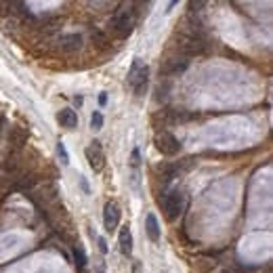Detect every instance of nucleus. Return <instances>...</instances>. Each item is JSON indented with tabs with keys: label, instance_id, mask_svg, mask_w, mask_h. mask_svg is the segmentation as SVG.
I'll use <instances>...</instances> for the list:
<instances>
[{
	"label": "nucleus",
	"instance_id": "nucleus-8",
	"mask_svg": "<svg viewBox=\"0 0 273 273\" xmlns=\"http://www.w3.org/2000/svg\"><path fill=\"white\" fill-rule=\"evenodd\" d=\"M28 137H30V130L21 124H15L11 130H9V143L13 147V151H19L25 143H28Z\"/></svg>",
	"mask_w": 273,
	"mask_h": 273
},
{
	"label": "nucleus",
	"instance_id": "nucleus-7",
	"mask_svg": "<svg viewBox=\"0 0 273 273\" xmlns=\"http://www.w3.org/2000/svg\"><path fill=\"white\" fill-rule=\"evenodd\" d=\"M120 206H118L116 202H107L105 204V208H103V227L107 233L116 231L118 225H120Z\"/></svg>",
	"mask_w": 273,
	"mask_h": 273
},
{
	"label": "nucleus",
	"instance_id": "nucleus-2",
	"mask_svg": "<svg viewBox=\"0 0 273 273\" xmlns=\"http://www.w3.org/2000/svg\"><path fill=\"white\" fill-rule=\"evenodd\" d=\"M147 84H149V65L137 57L132 59L130 72H128V87L137 97H143L147 91Z\"/></svg>",
	"mask_w": 273,
	"mask_h": 273
},
{
	"label": "nucleus",
	"instance_id": "nucleus-3",
	"mask_svg": "<svg viewBox=\"0 0 273 273\" xmlns=\"http://www.w3.org/2000/svg\"><path fill=\"white\" fill-rule=\"evenodd\" d=\"M185 210V194L181 189H173L170 194L164 196V214L166 221H177L181 216V212Z\"/></svg>",
	"mask_w": 273,
	"mask_h": 273
},
{
	"label": "nucleus",
	"instance_id": "nucleus-15",
	"mask_svg": "<svg viewBox=\"0 0 273 273\" xmlns=\"http://www.w3.org/2000/svg\"><path fill=\"white\" fill-rule=\"evenodd\" d=\"M57 156H59V160H61V164H63V166L70 164V153H67V149H65V143H63V141H59V143H57Z\"/></svg>",
	"mask_w": 273,
	"mask_h": 273
},
{
	"label": "nucleus",
	"instance_id": "nucleus-16",
	"mask_svg": "<svg viewBox=\"0 0 273 273\" xmlns=\"http://www.w3.org/2000/svg\"><path fill=\"white\" fill-rule=\"evenodd\" d=\"M91 128L93 130H101V128H103V114H101V112H93V116H91Z\"/></svg>",
	"mask_w": 273,
	"mask_h": 273
},
{
	"label": "nucleus",
	"instance_id": "nucleus-11",
	"mask_svg": "<svg viewBox=\"0 0 273 273\" xmlns=\"http://www.w3.org/2000/svg\"><path fill=\"white\" fill-rule=\"evenodd\" d=\"M57 122L63 126V128H76L78 126V114L70 107H65L57 114Z\"/></svg>",
	"mask_w": 273,
	"mask_h": 273
},
{
	"label": "nucleus",
	"instance_id": "nucleus-9",
	"mask_svg": "<svg viewBox=\"0 0 273 273\" xmlns=\"http://www.w3.org/2000/svg\"><path fill=\"white\" fill-rule=\"evenodd\" d=\"M57 44L61 53H74V50H80L82 46V36L80 34H61Z\"/></svg>",
	"mask_w": 273,
	"mask_h": 273
},
{
	"label": "nucleus",
	"instance_id": "nucleus-18",
	"mask_svg": "<svg viewBox=\"0 0 273 273\" xmlns=\"http://www.w3.org/2000/svg\"><path fill=\"white\" fill-rule=\"evenodd\" d=\"M139 162H141V158H139V149H132V153H130V164L137 168V166H139Z\"/></svg>",
	"mask_w": 273,
	"mask_h": 273
},
{
	"label": "nucleus",
	"instance_id": "nucleus-4",
	"mask_svg": "<svg viewBox=\"0 0 273 273\" xmlns=\"http://www.w3.org/2000/svg\"><path fill=\"white\" fill-rule=\"evenodd\" d=\"M153 143H156L158 151L164 153V156H177L181 151V141L170 130H158L156 137H153Z\"/></svg>",
	"mask_w": 273,
	"mask_h": 273
},
{
	"label": "nucleus",
	"instance_id": "nucleus-14",
	"mask_svg": "<svg viewBox=\"0 0 273 273\" xmlns=\"http://www.w3.org/2000/svg\"><path fill=\"white\" fill-rule=\"evenodd\" d=\"M72 250H74V261H76V267L82 271L87 269V252H84V246L80 242H74L72 244Z\"/></svg>",
	"mask_w": 273,
	"mask_h": 273
},
{
	"label": "nucleus",
	"instance_id": "nucleus-12",
	"mask_svg": "<svg viewBox=\"0 0 273 273\" xmlns=\"http://www.w3.org/2000/svg\"><path fill=\"white\" fill-rule=\"evenodd\" d=\"M145 233H147V237L151 242L160 240V225H158V219H156V214H153V212H149L145 216Z\"/></svg>",
	"mask_w": 273,
	"mask_h": 273
},
{
	"label": "nucleus",
	"instance_id": "nucleus-10",
	"mask_svg": "<svg viewBox=\"0 0 273 273\" xmlns=\"http://www.w3.org/2000/svg\"><path fill=\"white\" fill-rule=\"evenodd\" d=\"M118 244H120V250L124 257H130L132 254V233H130V227L124 225L120 229V233H118Z\"/></svg>",
	"mask_w": 273,
	"mask_h": 273
},
{
	"label": "nucleus",
	"instance_id": "nucleus-20",
	"mask_svg": "<svg viewBox=\"0 0 273 273\" xmlns=\"http://www.w3.org/2000/svg\"><path fill=\"white\" fill-rule=\"evenodd\" d=\"M99 103H101V105L107 103V93H101V95H99Z\"/></svg>",
	"mask_w": 273,
	"mask_h": 273
},
{
	"label": "nucleus",
	"instance_id": "nucleus-17",
	"mask_svg": "<svg viewBox=\"0 0 273 273\" xmlns=\"http://www.w3.org/2000/svg\"><path fill=\"white\" fill-rule=\"evenodd\" d=\"M91 38H93V42H95V44H99V46H105V44H107L105 34H101L99 30H93V32H91Z\"/></svg>",
	"mask_w": 273,
	"mask_h": 273
},
{
	"label": "nucleus",
	"instance_id": "nucleus-1",
	"mask_svg": "<svg viewBox=\"0 0 273 273\" xmlns=\"http://www.w3.org/2000/svg\"><path fill=\"white\" fill-rule=\"evenodd\" d=\"M134 23H137V13L132 11V5H128V7H120L112 15L110 28L118 38H126L134 30Z\"/></svg>",
	"mask_w": 273,
	"mask_h": 273
},
{
	"label": "nucleus",
	"instance_id": "nucleus-5",
	"mask_svg": "<svg viewBox=\"0 0 273 273\" xmlns=\"http://www.w3.org/2000/svg\"><path fill=\"white\" fill-rule=\"evenodd\" d=\"M189 67V59L181 55H168L160 65V76H179Z\"/></svg>",
	"mask_w": 273,
	"mask_h": 273
},
{
	"label": "nucleus",
	"instance_id": "nucleus-13",
	"mask_svg": "<svg viewBox=\"0 0 273 273\" xmlns=\"http://www.w3.org/2000/svg\"><path fill=\"white\" fill-rule=\"evenodd\" d=\"M19 166H21L19 151H13V149H11V153H7L5 160H3V168L7 170V173H17V170H19Z\"/></svg>",
	"mask_w": 273,
	"mask_h": 273
},
{
	"label": "nucleus",
	"instance_id": "nucleus-19",
	"mask_svg": "<svg viewBox=\"0 0 273 273\" xmlns=\"http://www.w3.org/2000/svg\"><path fill=\"white\" fill-rule=\"evenodd\" d=\"M99 250H101V252H103V254L107 252V242L103 240V237H99Z\"/></svg>",
	"mask_w": 273,
	"mask_h": 273
},
{
	"label": "nucleus",
	"instance_id": "nucleus-6",
	"mask_svg": "<svg viewBox=\"0 0 273 273\" xmlns=\"http://www.w3.org/2000/svg\"><path fill=\"white\" fill-rule=\"evenodd\" d=\"M84 156H87V162L95 173H101V170L105 168V151L99 141H93L87 149H84Z\"/></svg>",
	"mask_w": 273,
	"mask_h": 273
}]
</instances>
